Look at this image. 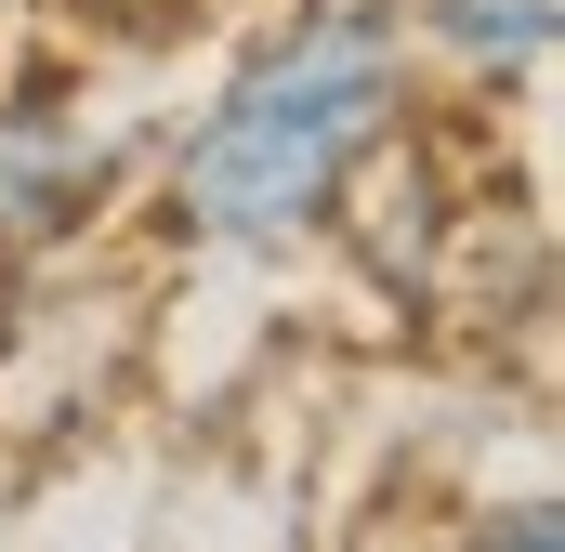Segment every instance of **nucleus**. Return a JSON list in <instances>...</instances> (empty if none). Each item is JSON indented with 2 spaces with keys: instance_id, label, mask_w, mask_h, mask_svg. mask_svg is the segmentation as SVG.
<instances>
[{
  "instance_id": "1",
  "label": "nucleus",
  "mask_w": 565,
  "mask_h": 552,
  "mask_svg": "<svg viewBox=\"0 0 565 552\" xmlns=\"http://www.w3.org/2000/svg\"><path fill=\"white\" fill-rule=\"evenodd\" d=\"M422 93V40L395 0H302L237 53V79L198 106V132L171 145V211L211 251H302L355 211V184L382 171V145L408 132Z\"/></svg>"
},
{
  "instance_id": "3",
  "label": "nucleus",
  "mask_w": 565,
  "mask_h": 552,
  "mask_svg": "<svg viewBox=\"0 0 565 552\" xmlns=\"http://www.w3.org/2000/svg\"><path fill=\"white\" fill-rule=\"evenodd\" d=\"M408 40L447 53L473 93H526V79L553 66V40H565V0H422Z\"/></svg>"
},
{
  "instance_id": "2",
  "label": "nucleus",
  "mask_w": 565,
  "mask_h": 552,
  "mask_svg": "<svg viewBox=\"0 0 565 552\" xmlns=\"http://www.w3.org/2000/svg\"><path fill=\"white\" fill-rule=\"evenodd\" d=\"M106 198V145L79 119H0V251H53Z\"/></svg>"
}]
</instances>
